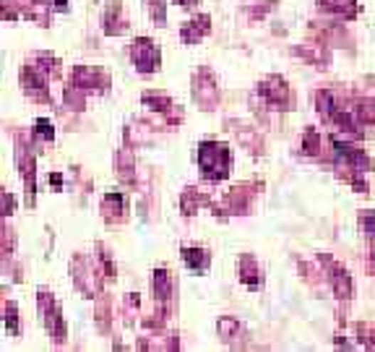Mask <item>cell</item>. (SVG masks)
Instances as JSON below:
<instances>
[{"mask_svg": "<svg viewBox=\"0 0 375 352\" xmlns=\"http://www.w3.org/2000/svg\"><path fill=\"white\" fill-rule=\"evenodd\" d=\"M183 259H185V264H191L193 269H199V259H206V256H204V251H188V248H185Z\"/></svg>", "mask_w": 375, "mask_h": 352, "instance_id": "cell-1", "label": "cell"}]
</instances>
